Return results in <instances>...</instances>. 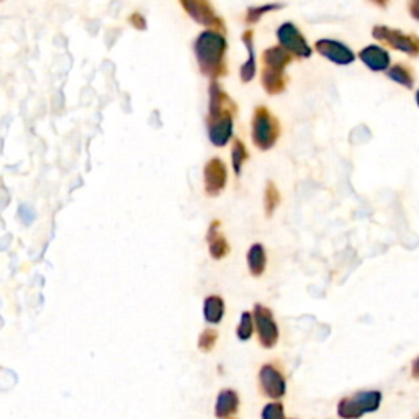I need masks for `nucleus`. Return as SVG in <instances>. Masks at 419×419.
<instances>
[{
	"instance_id": "obj_32",
	"label": "nucleus",
	"mask_w": 419,
	"mask_h": 419,
	"mask_svg": "<svg viewBox=\"0 0 419 419\" xmlns=\"http://www.w3.org/2000/svg\"><path fill=\"white\" fill-rule=\"evenodd\" d=\"M226 419H235V418H226Z\"/></svg>"
},
{
	"instance_id": "obj_8",
	"label": "nucleus",
	"mask_w": 419,
	"mask_h": 419,
	"mask_svg": "<svg viewBox=\"0 0 419 419\" xmlns=\"http://www.w3.org/2000/svg\"><path fill=\"white\" fill-rule=\"evenodd\" d=\"M259 386H261L264 395L272 398V400H278L287 391L285 377L272 364H264L259 370Z\"/></svg>"
},
{
	"instance_id": "obj_25",
	"label": "nucleus",
	"mask_w": 419,
	"mask_h": 419,
	"mask_svg": "<svg viewBox=\"0 0 419 419\" xmlns=\"http://www.w3.org/2000/svg\"><path fill=\"white\" fill-rule=\"evenodd\" d=\"M216 341H218V331L213 328L205 329L199 338V349L201 353H211L216 346Z\"/></svg>"
},
{
	"instance_id": "obj_29",
	"label": "nucleus",
	"mask_w": 419,
	"mask_h": 419,
	"mask_svg": "<svg viewBox=\"0 0 419 419\" xmlns=\"http://www.w3.org/2000/svg\"><path fill=\"white\" fill-rule=\"evenodd\" d=\"M411 375L413 379L419 380V355L415 359V362H413V367H411Z\"/></svg>"
},
{
	"instance_id": "obj_31",
	"label": "nucleus",
	"mask_w": 419,
	"mask_h": 419,
	"mask_svg": "<svg viewBox=\"0 0 419 419\" xmlns=\"http://www.w3.org/2000/svg\"><path fill=\"white\" fill-rule=\"evenodd\" d=\"M416 100H418V105H419V90L416 92Z\"/></svg>"
},
{
	"instance_id": "obj_33",
	"label": "nucleus",
	"mask_w": 419,
	"mask_h": 419,
	"mask_svg": "<svg viewBox=\"0 0 419 419\" xmlns=\"http://www.w3.org/2000/svg\"><path fill=\"white\" fill-rule=\"evenodd\" d=\"M416 419H419V415H418V418H416Z\"/></svg>"
},
{
	"instance_id": "obj_28",
	"label": "nucleus",
	"mask_w": 419,
	"mask_h": 419,
	"mask_svg": "<svg viewBox=\"0 0 419 419\" xmlns=\"http://www.w3.org/2000/svg\"><path fill=\"white\" fill-rule=\"evenodd\" d=\"M408 12L419 22V0H408Z\"/></svg>"
},
{
	"instance_id": "obj_19",
	"label": "nucleus",
	"mask_w": 419,
	"mask_h": 419,
	"mask_svg": "<svg viewBox=\"0 0 419 419\" xmlns=\"http://www.w3.org/2000/svg\"><path fill=\"white\" fill-rule=\"evenodd\" d=\"M203 314H205L206 323L218 324L221 319H223V314H225L223 298L218 297V295H210V297H206L203 305Z\"/></svg>"
},
{
	"instance_id": "obj_17",
	"label": "nucleus",
	"mask_w": 419,
	"mask_h": 419,
	"mask_svg": "<svg viewBox=\"0 0 419 419\" xmlns=\"http://www.w3.org/2000/svg\"><path fill=\"white\" fill-rule=\"evenodd\" d=\"M261 81H262L264 90H266L268 95H278L285 90L288 79L285 72H273L268 69H262Z\"/></svg>"
},
{
	"instance_id": "obj_4",
	"label": "nucleus",
	"mask_w": 419,
	"mask_h": 419,
	"mask_svg": "<svg viewBox=\"0 0 419 419\" xmlns=\"http://www.w3.org/2000/svg\"><path fill=\"white\" fill-rule=\"evenodd\" d=\"M372 35L380 43L390 46L391 49L401 51L410 56H419V38L416 35H408L401 30L385 27V25H377L372 30Z\"/></svg>"
},
{
	"instance_id": "obj_24",
	"label": "nucleus",
	"mask_w": 419,
	"mask_h": 419,
	"mask_svg": "<svg viewBox=\"0 0 419 419\" xmlns=\"http://www.w3.org/2000/svg\"><path fill=\"white\" fill-rule=\"evenodd\" d=\"M278 8H282L281 4H267L261 5V7H249L246 12V23H257L267 12H272V10Z\"/></svg>"
},
{
	"instance_id": "obj_1",
	"label": "nucleus",
	"mask_w": 419,
	"mask_h": 419,
	"mask_svg": "<svg viewBox=\"0 0 419 419\" xmlns=\"http://www.w3.org/2000/svg\"><path fill=\"white\" fill-rule=\"evenodd\" d=\"M194 51L201 74L210 77L211 81L228 74V41L223 33L213 32V30L200 33L194 43Z\"/></svg>"
},
{
	"instance_id": "obj_27",
	"label": "nucleus",
	"mask_w": 419,
	"mask_h": 419,
	"mask_svg": "<svg viewBox=\"0 0 419 419\" xmlns=\"http://www.w3.org/2000/svg\"><path fill=\"white\" fill-rule=\"evenodd\" d=\"M128 22H129V25H131V27L134 30H138V32H144V30L148 28L146 18H144V15L139 13V12H134V13L129 15Z\"/></svg>"
},
{
	"instance_id": "obj_14",
	"label": "nucleus",
	"mask_w": 419,
	"mask_h": 419,
	"mask_svg": "<svg viewBox=\"0 0 419 419\" xmlns=\"http://www.w3.org/2000/svg\"><path fill=\"white\" fill-rule=\"evenodd\" d=\"M206 242H208L210 256L216 259V261L225 259L228 254H230L231 247L228 244L223 232L220 231V221H213V223L210 225L208 232H206Z\"/></svg>"
},
{
	"instance_id": "obj_3",
	"label": "nucleus",
	"mask_w": 419,
	"mask_h": 419,
	"mask_svg": "<svg viewBox=\"0 0 419 419\" xmlns=\"http://www.w3.org/2000/svg\"><path fill=\"white\" fill-rule=\"evenodd\" d=\"M382 405V393L377 390L357 391L338 403V415L343 419H360L367 413H374Z\"/></svg>"
},
{
	"instance_id": "obj_18",
	"label": "nucleus",
	"mask_w": 419,
	"mask_h": 419,
	"mask_svg": "<svg viewBox=\"0 0 419 419\" xmlns=\"http://www.w3.org/2000/svg\"><path fill=\"white\" fill-rule=\"evenodd\" d=\"M247 267H249V272L252 277H261L264 272H266L267 267V254L266 249H264L262 244H256L251 246L249 252H247Z\"/></svg>"
},
{
	"instance_id": "obj_12",
	"label": "nucleus",
	"mask_w": 419,
	"mask_h": 419,
	"mask_svg": "<svg viewBox=\"0 0 419 419\" xmlns=\"http://www.w3.org/2000/svg\"><path fill=\"white\" fill-rule=\"evenodd\" d=\"M359 58L370 71L384 72L390 67V53L379 45L365 46L359 53Z\"/></svg>"
},
{
	"instance_id": "obj_11",
	"label": "nucleus",
	"mask_w": 419,
	"mask_h": 419,
	"mask_svg": "<svg viewBox=\"0 0 419 419\" xmlns=\"http://www.w3.org/2000/svg\"><path fill=\"white\" fill-rule=\"evenodd\" d=\"M232 120H235V117L231 115L206 117V128H208L211 144L223 148L230 143V139L232 138Z\"/></svg>"
},
{
	"instance_id": "obj_30",
	"label": "nucleus",
	"mask_w": 419,
	"mask_h": 419,
	"mask_svg": "<svg viewBox=\"0 0 419 419\" xmlns=\"http://www.w3.org/2000/svg\"><path fill=\"white\" fill-rule=\"evenodd\" d=\"M372 4H375L377 7H380V8H385L388 4H390V0H370Z\"/></svg>"
},
{
	"instance_id": "obj_15",
	"label": "nucleus",
	"mask_w": 419,
	"mask_h": 419,
	"mask_svg": "<svg viewBox=\"0 0 419 419\" xmlns=\"http://www.w3.org/2000/svg\"><path fill=\"white\" fill-rule=\"evenodd\" d=\"M237 410H240V396L235 390H230L226 388L218 395V400H216L215 405V416L218 419H226L236 415Z\"/></svg>"
},
{
	"instance_id": "obj_10",
	"label": "nucleus",
	"mask_w": 419,
	"mask_h": 419,
	"mask_svg": "<svg viewBox=\"0 0 419 419\" xmlns=\"http://www.w3.org/2000/svg\"><path fill=\"white\" fill-rule=\"evenodd\" d=\"M314 48L323 58L329 59L331 63L339 64V66H348L353 64L355 61V54L354 51L348 48L344 43L336 40H319L314 45Z\"/></svg>"
},
{
	"instance_id": "obj_13",
	"label": "nucleus",
	"mask_w": 419,
	"mask_h": 419,
	"mask_svg": "<svg viewBox=\"0 0 419 419\" xmlns=\"http://www.w3.org/2000/svg\"><path fill=\"white\" fill-rule=\"evenodd\" d=\"M293 61V56L283 49L281 45L272 46L262 53V64L264 69L273 72H285V67Z\"/></svg>"
},
{
	"instance_id": "obj_34",
	"label": "nucleus",
	"mask_w": 419,
	"mask_h": 419,
	"mask_svg": "<svg viewBox=\"0 0 419 419\" xmlns=\"http://www.w3.org/2000/svg\"><path fill=\"white\" fill-rule=\"evenodd\" d=\"M0 2H2V0H0Z\"/></svg>"
},
{
	"instance_id": "obj_7",
	"label": "nucleus",
	"mask_w": 419,
	"mask_h": 419,
	"mask_svg": "<svg viewBox=\"0 0 419 419\" xmlns=\"http://www.w3.org/2000/svg\"><path fill=\"white\" fill-rule=\"evenodd\" d=\"M278 43L283 49H287L293 58L307 59L312 56V46L308 45V41L305 40L303 33L300 32V28L293 23H283L277 30Z\"/></svg>"
},
{
	"instance_id": "obj_20",
	"label": "nucleus",
	"mask_w": 419,
	"mask_h": 419,
	"mask_svg": "<svg viewBox=\"0 0 419 419\" xmlns=\"http://www.w3.org/2000/svg\"><path fill=\"white\" fill-rule=\"evenodd\" d=\"M386 74L393 82L406 87V89H413V85H415V72H413V69L408 64H393L391 67H388Z\"/></svg>"
},
{
	"instance_id": "obj_2",
	"label": "nucleus",
	"mask_w": 419,
	"mask_h": 419,
	"mask_svg": "<svg viewBox=\"0 0 419 419\" xmlns=\"http://www.w3.org/2000/svg\"><path fill=\"white\" fill-rule=\"evenodd\" d=\"M281 136V123L267 107L259 105L252 115V143L261 151L276 146Z\"/></svg>"
},
{
	"instance_id": "obj_16",
	"label": "nucleus",
	"mask_w": 419,
	"mask_h": 419,
	"mask_svg": "<svg viewBox=\"0 0 419 419\" xmlns=\"http://www.w3.org/2000/svg\"><path fill=\"white\" fill-rule=\"evenodd\" d=\"M242 43L246 45L247 48V61L241 66V81L242 82H251L256 77L257 72V66H256V54H254V32L252 30H247V32L242 33L241 36Z\"/></svg>"
},
{
	"instance_id": "obj_23",
	"label": "nucleus",
	"mask_w": 419,
	"mask_h": 419,
	"mask_svg": "<svg viewBox=\"0 0 419 419\" xmlns=\"http://www.w3.org/2000/svg\"><path fill=\"white\" fill-rule=\"evenodd\" d=\"M236 334L241 341H249L252 338V334H254V319H252V313L244 312L241 314Z\"/></svg>"
},
{
	"instance_id": "obj_21",
	"label": "nucleus",
	"mask_w": 419,
	"mask_h": 419,
	"mask_svg": "<svg viewBox=\"0 0 419 419\" xmlns=\"http://www.w3.org/2000/svg\"><path fill=\"white\" fill-rule=\"evenodd\" d=\"M249 158V153H247L246 144L241 141V139H235L231 146V164H232V170H235L236 175L241 174V169L244 163Z\"/></svg>"
},
{
	"instance_id": "obj_6",
	"label": "nucleus",
	"mask_w": 419,
	"mask_h": 419,
	"mask_svg": "<svg viewBox=\"0 0 419 419\" xmlns=\"http://www.w3.org/2000/svg\"><path fill=\"white\" fill-rule=\"evenodd\" d=\"M252 319H254V326L257 331L259 343L264 349H273L278 343L281 333H278V326L273 319V314L271 309L264 305H256L254 312H252Z\"/></svg>"
},
{
	"instance_id": "obj_9",
	"label": "nucleus",
	"mask_w": 419,
	"mask_h": 419,
	"mask_svg": "<svg viewBox=\"0 0 419 419\" xmlns=\"http://www.w3.org/2000/svg\"><path fill=\"white\" fill-rule=\"evenodd\" d=\"M228 182L226 164L220 158H213L206 163L203 169L205 194L208 196H218L223 192Z\"/></svg>"
},
{
	"instance_id": "obj_5",
	"label": "nucleus",
	"mask_w": 419,
	"mask_h": 419,
	"mask_svg": "<svg viewBox=\"0 0 419 419\" xmlns=\"http://www.w3.org/2000/svg\"><path fill=\"white\" fill-rule=\"evenodd\" d=\"M182 8L192 17L196 23L203 25L208 30L213 32L223 33L226 32L223 20L216 15L213 5L210 0H179Z\"/></svg>"
},
{
	"instance_id": "obj_22",
	"label": "nucleus",
	"mask_w": 419,
	"mask_h": 419,
	"mask_svg": "<svg viewBox=\"0 0 419 419\" xmlns=\"http://www.w3.org/2000/svg\"><path fill=\"white\" fill-rule=\"evenodd\" d=\"M278 205H281V192H278L276 184L267 182L266 192H264V208H266V215L272 216Z\"/></svg>"
},
{
	"instance_id": "obj_26",
	"label": "nucleus",
	"mask_w": 419,
	"mask_h": 419,
	"mask_svg": "<svg viewBox=\"0 0 419 419\" xmlns=\"http://www.w3.org/2000/svg\"><path fill=\"white\" fill-rule=\"evenodd\" d=\"M262 419H287L282 403L273 401L266 405V408L262 410Z\"/></svg>"
}]
</instances>
